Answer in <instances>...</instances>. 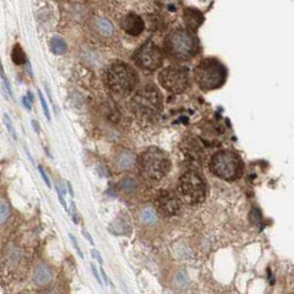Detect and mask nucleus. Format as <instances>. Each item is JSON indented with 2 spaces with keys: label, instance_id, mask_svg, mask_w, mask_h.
<instances>
[{
  "label": "nucleus",
  "instance_id": "26",
  "mask_svg": "<svg viewBox=\"0 0 294 294\" xmlns=\"http://www.w3.org/2000/svg\"><path fill=\"white\" fill-rule=\"evenodd\" d=\"M91 270H92L93 276H94V278H95V280L97 281V283H99L101 287H103V281H102V278H101V273L99 271H97L95 264H93V263L91 264Z\"/></svg>",
  "mask_w": 294,
  "mask_h": 294
},
{
  "label": "nucleus",
  "instance_id": "9",
  "mask_svg": "<svg viewBox=\"0 0 294 294\" xmlns=\"http://www.w3.org/2000/svg\"><path fill=\"white\" fill-rule=\"evenodd\" d=\"M136 65L146 71H155L163 65V52L153 42H147L142 46L134 56Z\"/></svg>",
  "mask_w": 294,
  "mask_h": 294
},
{
  "label": "nucleus",
  "instance_id": "32",
  "mask_svg": "<svg viewBox=\"0 0 294 294\" xmlns=\"http://www.w3.org/2000/svg\"><path fill=\"white\" fill-rule=\"evenodd\" d=\"M82 234H83V236H84V238L87 240V241H89L92 244V246H93V244H94V241H93V238H92V236H91V234L89 232L85 231V230H82Z\"/></svg>",
  "mask_w": 294,
  "mask_h": 294
},
{
  "label": "nucleus",
  "instance_id": "17",
  "mask_svg": "<svg viewBox=\"0 0 294 294\" xmlns=\"http://www.w3.org/2000/svg\"><path fill=\"white\" fill-rule=\"evenodd\" d=\"M95 28L97 32H99L101 36L103 37H111L113 34V26L110 22V20H107L105 18H96L95 19Z\"/></svg>",
  "mask_w": 294,
  "mask_h": 294
},
{
  "label": "nucleus",
  "instance_id": "6",
  "mask_svg": "<svg viewBox=\"0 0 294 294\" xmlns=\"http://www.w3.org/2000/svg\"><path fill=\"white\" fill-rule=\"evenodd\" d=\"M214 175L224 180H236L242 173V161L239 156L230 150L216 153L209 163Z\"/></svg>",
  "mask_w": 294,
  "mask_h": 294
},
{
  "label": "nucleus",
  "instance_id": "11",
  "mask_svg": "<svg viewBox=\"0 0 294 294\" xmlns=\"http://www.w3.org/2000/svg\"><path fill=\"white\" fill-rule=\"evenodd\" d=\"M121 27L123 30L131 36H139L144 30V21L140 16L135 13H130L123 18Z\"/></svg>",
  "mask_w": 294,
  "mask_h": 294
},
{
  "label": "nucleus",
  "instance_id": "24",
  "mask_svg": "<svg viewBox=\"0 0 294 294\" xmlns=\"http://www.w3.org/2000/svg\"><path fill=\"white\" fill-rule=\"evenodd\" d=\"M39 99H40L42 110H43V112H45V114H46V116H47L48 121H50V120H51V117H50V111H49V107H48V105H47V102H46V100H45V97H43L41 91H39Z\"/></svg>",
  "mask_w": 294,
  "mask_h": 294
},
{
  "label": "nucleus",
  "instance_id": "20",
  "mask_svg": "<svg viewBox=\"0 0 294 294\" xmlns=\"http://www.w3.org/2000/svg\"><path fill=\"white\" fill-rule=\"evenodd\" d=\"M120 187L126 194H132L134 193L137 188V183L134 178L126 177L120 183Z\"/></svg>",
  "mask_w": 294,
  "mask_h": 294
},
{
  "label": "nucleus",
  "instance_id": "21",
  "mask_svg": "<svg viewBox=\"0 0 294 294\" xmlns=\"http://www.w3.org/2000/svg\"><path fill=\"white\" fill-rule=\"evenodd\" d=\"M10 216V209L6 202L0 200V224H3L9 219Z\"/></svg>",
  "mask_w": 294,
  "mask_h": 294
},
{
  "label": "nucleus",
  "instance_id": "29",
  "mask_svg": "<svg viewBox=\"0 0 294 294\" xmlns=\"http://www.w3.org/2000/svg\"><path fill=\"white\" fill-rule=\"evenodd\" d=\"M91 254H92V258L94 259V260H96L97 262H99L101 266L103 264V259H102V256H101V253L97 251V250H95V249H92L91 250Z\"/></svg>",
  "mask_w": 294,
  "mask_h": 294
},
{
  "label": "nucleus",
  "instance_id": "2",
  "mask_svg": "<svg viewBox=\"0 0 294 294\" xmlns=\"http://www.w3.org/2000/svg\"><path fill=\"white\" fill-rule=\"evenodd\" d=\"M194 77L200 90L212 91L221 87L227 79V69L215 58L200 61L194 70Z\"/></svg>",
  "mask_w": 294,
  "mask_h": 294
},
{
  "label": "nucleus",
  "instance_id": "28",
  "mask_svg": "<svg viewBox=\"0 0 294 294\" xmlns=\"http://www.w3.org/2000/svg\"><path fill=\"white\" fill-rule=\"evenodd\" d=\"M39 173H40V175H41L42 179L45 180V183H46V185L48 186V187H51V181H50V179H49L48 175L46 174L45 169H43V168L41 167V166H39Z\"/></svg>",
  "mask_w": 294,
  "mask_h": 294
},
{
  "label": "nucleus",
  "instance_id": "12",
  "mask_svg": "<svg viewBox=\"0 0 294 294\" xmlns=\"http://www.w3.org/2000/svg\"><path fill=\"white\" fill-rule=\"evenodd\" d=\"M53 273L47 264L40 263L33 271V282L38 287H45L51 282Z\"/></svg>",
  "mask_w": 294,
  "mask_h": 294
},
{
  "label": "nucleus",
  "instance_id": "22",
  "mask_svg": "<svg viewBox=\"0 0 294 294\" xmlns=\"http://www.w3.org/2000/svg\"><path fill=\"white\" fill-rule=\"evenodd\" d=\"M249 220L251 221L253 224H260L262 221V215L261 212L257 208L252 209L249 214Z\"/></svg>",
  "mask_w": 294,
  "mask_h": 294
},
{
  "label": "nucleus",
  "instance_id": "10",
  "mask_svg": "<svg viewBox=\"0 0 294 294\" xmlns=\"http://www.w3.org/2000/svg\"><path fill=\"white\" fill-rule=\"evenodd\" d=\"M155 205L158 212L164 216H175L180 210V202L177 196L170 190H160L155 197Z\"/></svg>",
  "mask_w": 294,
  "mask_h": 294
},
{
  "label": "nucleus",
  "instance_id": "1",
  "mask_svg": "<svg viewBox=\"0 0 294 294\" xmlns=\"http://www.w3.org/2000/svg\"><path fill=\"white\" fill-rule=\"evenodd\" d=\"M165 52L176 61H188L198 53L197 37L188 29L177 28L171 30L165 38Z\"/></svg>",
  "mask_w": 294,
  "mask_h": 294
},
{
  "label": "nucleus",
  "instance_id": "5",
  "mask_svg": "<svg viewBox=\"0 0 294 294\" xmlns=\"http://www.w3.org/2000/svg\"><path fill=\"white\" fill-rule=\"evenodd\" d=\"M132 109L136 114L144 117H153L158 115L163 109V97L159 90L153 84H147L132 97Z\"/></svg>",
  "mask_w": 294,
  "mask_h": 294
},
{
  "label": "nucleus",
  "instance_id": "16",
  "mask_svg": "<svg viewBox=\"0 0 294 294\" xmlns=\"http://www.w3.org/2000/svg\"><path fill=\"white\" fill-rule=\"evenodd\" d=\"M139 219L140 222L144 226H153L157 222V215H156V212L153 208L145 207L141 210Z\"/></svg>",
  "mask_w": 294,
  "mask_h": 294
},
{
  "label": "nucleus",
  "instance_id": "25",
  "mask_svg": "<svg viewBox=\"0 0 294 294\" xmlns=\"http://www.w3.org/2000/svg\"><path fill=\"white\" fill-rule=\"evenodd\" d=\"M69 238H70L71 242H72V244H73V247H74V249H75L76 253L79 254L81 259H83V253H82V251H81V248H80V246H79V243H77V241H76V238H75L74 236H73V234H69Z\"/></svg>",
  "mask_w": 294,
  "mask_h": 294
},
{
  "label": "nucleus",
  "instance_id": "4",
  "mask_svg": "<svg viewBox=\"0 0 294 294\" xmlns=\"http://www.w3.org/2000/svg\"><path fill=\"white\" fill-rule=\"evenodd\" d=\"M106 83L110 90L115 94L127 95L137 86L139 75L130 65L116 61L107 70Z\"/></svg>",
  "mask_w": 294,
  "mask_h": 294
},
{
  "label": "nucleus",
  "instance_id": "14",
  "mask_svg": "<svg viewBox=\"0 0 294 294\" xmlns=\"http://www.w3.org/2000/svg\"><path fill=\"white\" fill-rule=\"evenodd\" d=\"M184 19H185V23L187 24L188 30H190V31L197 29L200 26V23H202L204 20L203 14L200 13V11L196 10V9H192V8L186 9L185 14H184Z\"/></svg>",
  "mask_w": 294,
  "mask_h": 294
},
{
  "label": "nucleus",
  "instance_id": "30",
  "mask_svg": "<svg viewBox=\"0 0 294 294\" xmlns=\"http://www.w3.org/2000/svg\"><path fill=\"white\" fill-rule=\"evenodd\" d=\"M185 281H186V278L183 273H178L177 276H176V283H177L178 286L183 287L185 284Z\"/></svg>",
  "mask_w": 294,
  "mask_h": 294
},
{
  "label": "nucleus",
  "instance_id": "23",
  "mask_svg": "<svg viewBox=\"0 0 294 294\" xmlns=\"http://www.w3.org/2000/svg\"><path fill=\"white\" fill-rule=\"evenodd\" d=\"M3 122H4V125H6V127H7L8 132H9V134L12 136L13 140H17L16 131H14V127H13V124H12L11 120H10V117H9L7 114H4L3 115Z\"/></svg>",
  "mask_w": 294,
  "mask_h": 294
},
{
  "label": "nucleus",
  "instance_id": "31",
  "mask_svg": "<svg viewBox=\"0 0 294 294\" xmlns=\"http://www.w3.org/2000/svg\"><path fill=\"white\" fill-rule=\"evenodd\" d=\"M100 273H101V278H102L103 283H105V286H107V284H109V278H107V274L102 267L100 268Z\"/></svg>",
  "mask_w": 294,
  "mask_h": 294
},
{
  "label": "nucleus",
  "instance_id": "34",
  "mask_svg": "<svg viewBox=\"0 0 294 294\" xmlns=\"http://www.w3.org/2000/svg\"><path fill=\"white\" fill-rule=\"evenodd\" d=\"M48 294H58V293H56V292H50V293H48Z\"/></svg>",
  "mask_w": 294,
  "mask_h": 294
},
{
  "label": "nucleus",
  "instance_id": "19",
  "mask_svg": "<svg viewBox=\"0 0 294 294\" xmlns=\"http://www.w3.org/2000/svg\"><path fill=\"white\" fill-rule=\"evenodd\" d=\"M51 51L55 55H63L67 51V43L60 38H52L51 39Z\"/></svg>",
  "mask_w": 294,
  "mask_h": 294
},
{
  "label": "nucleus",
  "instance_id": "15",
  "mask_svg": "<svg viewBox=\"0 0 294 294\" xmlns=\"http://www.w3.org/2000/svg\"><path fill=\"white\" fill-rule=\"evenodd\" d=\"M111 233H115V234H123L125 232H129L131 230L130 227V221L129 218L126 217H119L116 218L113 222L111 223V226L109 228Z\"/></svg>",
  "mask_w": 294,
  "mask_h": 294
},
{
  "label": "nucleus",
  "instance_id": "3",
  "mask_svg": "<svg viewBox=\"0 0 294 294\" xmlns=\"http://www.w3.org/2000/svg\"><path fill=\"white\" fill-rule=\"evenodd\" d=\"M140 173L146 179L158 181L168 174L170 160L168 156L157 147H149L137 159Z\"/></svg>",
  "mask_w": 294,
  "mask_h": 294
},
{
  "label": "nucleus",
  "instance_id": "13",
  "mask_svg": "<svg viewBox=\"0 0 294 294\" xmlns=\"http://www.w3.org/2000/svg\"><path fill=\"white\" fill-rule=\"evenodd\" d=\"M135 164V156L130 150H122L116 155L114 159V166L117 170L123 171L133 167Z\"/></svg>",
  "mask_w": 294,
  "mask_h": 294
},
{
  "label": "nucleus",
  "instance_id": "18",
  "mask_svg": "<svg viewBox=\"0 0 294 294\" xmlns=\"http://www.w3.org/2000/svg\"><path fill=\"white\" fill-rule=\"evenodd\" d=\"M11 59H12L14 65H17V66H21L27 61L26 55H24L22 48L19 45H16L13 47L12 53H11Z\"/></svg>",
  "mask_w": 294,
  "mask_h": 294
},
{
  "label": "nucleus",
  "instance_id": "33",
  "mask_svg": "<svg viewBox=\"0 0 294 294\" xmlns=\"http://www.w3.org/2000/svg\"><path fill=\"white\" fill-rule=\"evenodd\" d=\"M67 187H68V190H69V193H70V195H71V197L73 198L74 197V190H73V187H72V184L70 183V181H69V183H67Z\"/></svg>",
  "mask_w": 294,
  "mask_h": 294
},
{
  "label": "nucleus",
  "instance_id": "7",
  "mask_svg": "<svg viewBox=\"0 0 294 294\" xmlns=\"http://www.w3.org/2000/svg\"><path fill=\"white\" fill-rule=\"evenodd\" d=\"M180 197L184 202L196 206L202 204L207 195V185L204 177L195 170H189L181 176L178 184Z\"/></svg>",
  "mask_w": 294,
  "mask_h": 294
},
{
  "label": "nucleus",
  "instance_id": "8",
  "mask_svg": "<svg viewBox=\"0 0 294 294\" xmlns=\"http://www.w3.org/2000/svg\"><path fill=\"white\" fill-rule=\"evenodd\" d=\"M158 81L161 87L174 94L184 93L190 85L188 71L185 68L175 66L161 70L158 74Z\"/></svg>",
  "mask_w": 294,
  "mask_h": 294
},
{
  "label": "nucleus",
  "instance_id": "27",
  "mask_svg": "<svg viewBox=\"0 0 294 294\" xmlns=\"http://www.w3.org/2000/svg\"><path fill=\"white\" fill-rule=\"evenodd\" d=\"M56 190H57V194H58V199H59V202H60V204H61V206L63 208H65L66 210H68V204H67V202H66V199H65V195H63L61 192H60V189H59L57 186H56Z\"/></svg>",
  "mask_w": 294,
  "mask_h": 294
}]
</instances>
